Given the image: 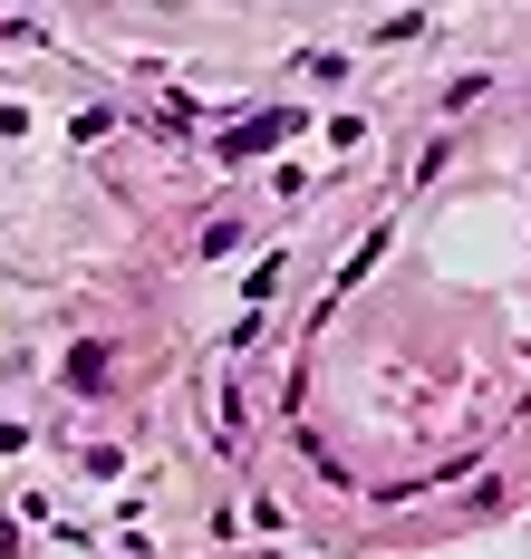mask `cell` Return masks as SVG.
I'll list each match as a JSON object with an SVG mask.
<instances>
[{
  "label": "cell",
  "instance_id": "6da1fadb",
  "mask_svg": "<svg viewBox=\"0 0 531 559\" xmlns=\"http://www.w3.org/2000/svg\"><path fill=\"white\" fill-rule=\"evenodd\" d=\"M291 135H299V116H291V107H261L251 126H233V135H223V165H251V155L291 145Z\"/></svg>",
  "mask_w": 531,
  "mask_h": 559
}]
</instances>
